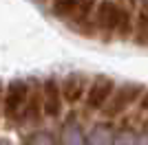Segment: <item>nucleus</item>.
I'll return each mask as SVG.
<instances>
[{
	"instance_id": "f257e3e1",
	"label": "nucleus",
	"mask_w": 148,
	"mask_h": 145,
	"mask_svg": "<svg viewBox=\"0 0 148 145\" xmlns=\"http://www.w3.org/2000/svg\"><path fill=\"white\" fill-rule=\"evenodd\" d=\"M31 92V81L27 79H11L5 86V99H2V117L7 125H22L25 123V110Z\"/></svg>"
},
{
	"instance_id": "f03ea898",
	"label": "nucleus",
	"mask_w": 148,
	"mask_h": 145,
	"mask_svg": "<svg viewBox=\"0 0 148 145\" xmlns=\"http://www.w3.org/2000/svg\"><path fill=\"white\" fill-rule=\"evenodd\" d=\"M146 92L142 84H133V81H126V84H119L113 92V97L108 99V103L104 106V117L106 119H115V117L124 115L126 110L137 101V99H142V95Z\"/></svg>"
},
{
	"instance_id": "7ed1b4c3",
	"label": "nucleus",
	"mask_w": 148,
	"mask_h": 145,
	"mask_svg": "<svg viewBox=\"0 0 148 145\" xmlns=\"http://www.w3.org/2000/svg\"><path fill=\"white\" fill-rule=\"evenodd\" d=\"M117 84L113 81L111 77H95L88 84V90H86V97H84V103H86V108L93 110V112H97V110H104V106L108 103V99L113 97Z\"/></svg>"
},
{
	"instance_id": "20e7f679",
	"label": "nucleus",
	"mask_w": 148,
	"mask_h": 145,
	"mask_svg": "<svg viewBox=\"0 0 148 145\" xmlns=\"http://www.w3.org/2000/svg\"><path fill=\"white\" fill-rule=\"evenodd\" d=\"M42 90H44V117L58 119L62 115L64 101H66L62 95V84L58 81V77H47L42 81Z\"/></svg>"
},
{
	"instance_id": "39448f33",
	"label": "nucleus",
	"mask_w": 148,
	"mask_h": 145,
	"mask_svg": "<svg viewBox=\"0 0 148 145\" xmlns=\"http://www.w3.org/2000/svg\"><path fill=\"white\" fill-rule=\"evenodd\" d=\"M119 16H122V7H117L113 0H102L97 5V13H95V26L104 35H113V33H117Z\"/></svg>"
},
{
	"instance_id": "423d86ee",
	"label": "nucleus",
	"mask_w": 148,
	"mask_h": 145,
	"mask_svg": "<svg viewBox=\"0 0 148 145\" xmlns=\"http://www.w3.org/2000/svg\"><path fill=\"white\" fill-rule=\"evenodd\" d=\"M42 119H44V90L38 79H31V92H29V101H27V110H25V123L40 125Z\"/></svg>"
},
{
	"instance_id": "0eeeda50",
	"label": "nucleus",
	"mask_w": 148,
	"mask_h": 145,
	"mask_svg": "<svg viewBox=\"0 0 148 145\" xmlns=\"http://www.w3.org/2000/svg\"><path fill=\"white\" fill-rule=\"evenodd\" d=\"M62 84V95L69 103H77L82 101V97H86V90H88V81L86 75H80V72H71L60 81Z\"/></svg>"
},
{
	"instance_id": "6e6552de",
	"label": "nucleus",
	"mask_w": 148,
	"mask_h": 145,
	"mask_svg": "<svg viewBox=\"0 0 148 145\" xmlns=\"http://www.w3.org/2000/svg\"><path fill=\"white\" fill-rule=\"evenodd\" d=\"M86 0H53V13L58 18H75Z\"/></svg>"
},
{
	"instance_id": "1a4fd4ad",
	"label": "nucleus",
	"mask_w": 148,
	"mask_h": 145,
	"mask_svg": "<svg viewBox=\"0 0 148 145\" xmlns=\"http://www.w3.org/2000/svg\"><path fill=\"white\" fill-rule=\"evenodd\" d=\"M84 134H82V125L75 119H71L64 125V132H62V143H84Z\"/></svg>"
},
{
	"instance_id": "9d476101",
	"label": "nucleus",
	"mask_w": 148,
	"mask_h": 145,
	"mask_svg": "<svg viewBox=\"0 0 148 145\" xmlns=\"http://www.w3.org/2000/svg\"><path fill=\"white\" fill-rule=\"evenodd\" d=\"M88 143H113L115 141V134H113V127L108 123H99V125L93 127L91 136H88Z\"/></svg>"
},
{
	"instance_id": "9b49d317",
	"label": "nucleus",
	"mask_w": 148,
	"mask_h": 145,
	"mask_svg": "<svg viewBox=\"0 0 148 145\" xmlns=\"http://www.w3.org/2000/svg\"><path fill=\"white\" fill-rule=\"evenodd\" d=\"M135 33V24H133V18L126 9H122V16H119V24H117V33L115 35L122 37V40H128L130 35Z\"/></svg>"
},
{
	"instance_id": "f8f14e48",
	"label": "nucleus",
	"mask_w": 148,
	"mask_h": 145,
	"mask_svg": "<svg viewBox=\"0 0 148 145\" xmlns=\"http://www.w3.org/2000/svg\"><path fill=\"white\" fill-rule=\"evenodd\" d=\"M137 44H148V11H142L137 16L135 24V33H133Z\"/></svg>"
},
{
	"instance_id": "ddd939ff",
	"label": "nucleus",
	"mask_w": 148,
	"mask_h": 145,
	"mask_svg": "<svg viewBox=\"0 0 148 145\" xmlns=\"http://www.w3.org/2000/svg\"><path fill=\"white\" fill-rule=\"evenodd\" d=\"M139 136H137L135 132H130V127H124V130H119V132H115V141L113 143H139Z\"/></svg>"
},
{
	"instance_id": "4468645a",
	"label": "nucleus",
	"mask_w": 148,
	"mask_h": 145,
	"mask_svg": "<svg viewBox=\"0 0 148 145\" xmlns=\"http://www.w3.org/2000/svg\"><path fill=\"white\" fill-rule=\"evenodd\" d=\"M29 141L31 143H53V136L51 134H40V136H29Z\"/></svg>"
},
{
	"instance_id": "2eb2a0df",
	"label": "nucleus",
	"mask_w": 148,
	"mask_h": 145,
	"mask_svg": "<svg viewBox=\"0 0 148 145\" xmlns=\"http://www.w3.org/2000/svg\"><path fill=\"white\" fill-rule=\"evenodd\" d=\"M2 99H5V86L0 81V119H2Z\"/></svg>"
},
{
	"instance_id": "dca6fc26",
	"label": "nucleus",
	"mask_w": 148,
	"mask_h": 145,
	"mask_svg": "<svg viewBox=\"0 0 148 145\" xmlns=\"http://www.w3.org/2000/svg\"><path fill=\"white\" fill-rule=\"evenodd\" d=\"M142 110H146V112H148V90L142 95Z\"/></svg>"
},
{
	"instance_id": "f3484780",
	"label": "nucleus",
	"mask_w": 148,
	"mask_h": 145,
	"mask_svg": "<svg viewBox=\"0 0 148 145\" xmlns=\"http://www.w3.org/2000/svg\"><path fill=\"white\" fill-rule=\"evenodd\" d=\"M142 143H148V134H146V136H144V139H142Z\"/></svg>"
},
{
	"instance_id": "a211bd4d",
	"label": "nucleus",
	"mask_w": 148,
	"mask_h": 145,
	"mask_svg": "<svg viewBox=\"0 0 148 145\" xmlns=\"http://www.w3.org/2000/svg\"><path fill=\"white\" fill-rule=\"evenodd\" d=\"M142 2H146V5H148V0H142Z\"/></svg>"
}]
</instances>
